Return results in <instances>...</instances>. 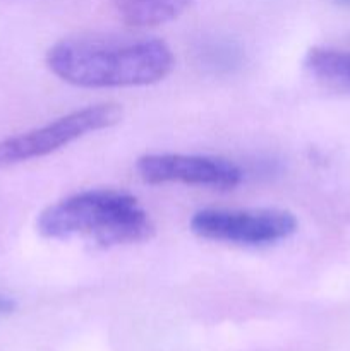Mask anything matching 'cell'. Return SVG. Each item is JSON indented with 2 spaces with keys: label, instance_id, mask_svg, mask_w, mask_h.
Returning <instances> with one entry per match:
<instances>
[{
  "label": "cell",
  "instance_id": "277c9868",
  "mask_svg": "<svg viewBox=\"0 0 350 351\" xmlns=\"http://www.w3.org/2000/svg\"><path fill=\"white\" fill-rule=\"evenodd\" d=\"M297 218L277 208L222 209L208 208L194 213L191 230L213 242L242 247H264L283 242L297 232Z\"/></svg>",
  "mask_w": 350,
  "mask_h": 351
},
{
  "label": "cell",
  "instance_id": "ba28073f",
  "mask_svg": "<svg viewBox=\"0 0 350 351\" xmlns=\"http://www.w3.org/2000/svg\"><path fill=\"white\" fill-rule=\"evenodd\" d=\"M202 55L209 67L216 69H230L239 62V50L229 41H213L208 48H205Z\"/></svg>",
  "mask_w": 350,
  "mask_h": 351
},
{
  "label": "cell",
  "instance_id": "3957f363",
  "mask_svg": "<svg viewBox=\"0 0 350 351\" xmlns=\"http://www.w3.org/2000/svg\"><path fill=\"white\" fill-rule=\"evenodd\" d=\"M122 108L115 103H100L74 110L43 127L26 130L0 141V168H10L36 158L48 156L67 144L117 125Z\"/></svg>",
  "mask_w": 350,
  "mask_h": 351
},
{
  "label": "cell",
  "instance_id": "8992f818",
  "mask_svg": "<svg viewBox=\"0 0 350 351\" xmlns=\"http://www.w3.org/2000/svg\"><path fill=\"white\" fill-rule=\"evenodd\" d=\"M304 67L326 88L350 93V36L340 43L312 47L305 53Z\"/></svg>",
  "mask_w": 350,
  "mask_h": 351
},
{
  "label": "cell",
  "instance_id": "9c48e42d",
  "mask_svg": "<svg viewBox=\"0 0 350 351\" xmlns=\"http://www.w3.org/2000/svg\"><path fill=\"white\" fill-rule=\"evenodd\" d=\"M16 311V302L10 297H5V295H0V319L7 317L12 312Z\"/></svg>",
  "mask_w": 350,
  "mask_h": 351
},
{
  "label": "cell",
  "instance_id": "7a4b0ae2",
  "mask_svg": "<svg viewBox=\"0 0 350 351\" xmlns=\"http://www.w3.org/2000/svg\"><path fill=\"white\" fill-rule=\"evenodd\" d=\"M36 228L47 239L82 237L102 249L150 242L156 226L134 195L113 189L82 191L40 213Z\"/></svg>",
  "mask_w": 350,
  "mask_h": 351
},
{
  "label": "cell",
  "instance_id": "52a82bcc",
  "mask_svg": "<svg viewBox=\"0 0 350 351\" xmlns=\"http://www.w3.org/2000/svg\"><path fill=\"white\" fill-rule=\"evenodd\" d=\"M117 16L134 27H153L180 16L192 0H110Z\"/></svg>",
  "mask_w": 350,
  "mask_h": 351
},
{
  "label": "cell",
  "instance_id": "5b68a950",
  "mask_svg": "<svg viewBox=\"0 0 350 351\" xmlns=\"http://www.w3.org/2000/svg\"><path fill=\"white\" fill-rule=\"evenodd\" d=\"M136 170L146 184H184L232 191L242 182V170L230 160L202 154L156 153L137 160Z\"/></svg>",
  "mask_w": 350,
  "mask_h": 351
},
{
  "label": "cell",
  "instance_id": "6da1fadb",
  "mask_svg": "<svg viewBox=\"0 0 350 351\" xmlns=\"http://www.w3.org/2000/svg\"><path fill=\"white\" fill-rule=\"evenodd\" d=\"M165 41L141 34H75L51 45L47 65L79 88H132L163 81L174 69Z\"/></svg>",
  "mask_w": 350,
  "mask_h": 351
},
{
  "label": "cell",
  "instance_id": "30bf717a",
  "mask_svg": "<svg viewBox=\"0 0 350 351\" xmlns=\"http://www.w3.org/2000/svg\"><path fill=\"white\" fill-rule=\"evenodd\" d=\"M336 3H340V5H347L350 7V0H335Z\"/></svg>",
  "mask_w": 350,
  "mask_h": 351
}]
</instances>
